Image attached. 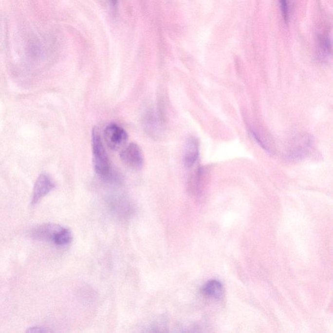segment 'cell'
Segmentation results:
<instances>
[{
  "label": "cell",
  "instance_id": "obj_2",
  "mask_svg": "<svg viewBox=\"0 0 333 333\" xmlns=\"http://www.w3.org/2000/svg\"><path fill=\"white\" fill-rule=\"evenodd\" d=\"M121 159L129 169L139 170L144 165V156L142 150L136 143H131L121 151Z\"/></svg>",
  "mask_w": 333,
  "mask_h": 333
},
{
  "label": "cell",
  "instance_id": "obj_1",
  "mask_svg": "<svg viewBox=\"0 0 333 333\" xmlns=\"http://www.w3.org/2000/svg\"><path fill=\"white\" fill-rule=\"evenodd\" d=\"M92 156L96 173L104 181H115V174L111 171L107 152L97 129L92 130Z\"/></svg>",
  "mask_w": 333,
  "mask_h": 333
},
{
  "label": "cell",
  "instance_id": "obj_8",
  "mask_svg": "<svg viewBox=\"0 0 333 333\" xmlns=\"http://www.w3.org/2000/svg\"><path fill=\"white\" fill-rule=\"evenodd\" d=\"M73 239V234L71 230L61 226L59 230L56 232L52 242L58 247H65L71 243Z\"/></svg>",
  "mask_w": 333,
  "mask_h": 333
},
{
  "label": "cell",
  "instance_id": "obj_9",
  "mask_svg": "<svg viewBox=\"0 0 333 333\" xmlns=\"http://www.w3.org/2000/svg\"><path fill=\"white\" fill-rule=\"evenodd\" d=\"M319 42V53L321 57L329 56L331 52V42L329 38L320 37Z\"/></svg>",
  "mask_w": 333,
  "mask_h": 333
},
{
  "label": "cell",
  "instance_id": "obj_4",
  "mask_svg": "<svg viewBox=\"0 0 333 333\" xmlns=\"http://www.w3.org/2000/svg\"><path fill=\"white\" fill-rule=\"evenodd\" d=\"M55 187L53 181L48 175H40L37 180L35 185L34 192H33L32 204H36L39 202L44 196Z\"/></svg>",
  "mask_w": 333,
  "mask_h": 333
},
{
  "label": "cell",
  "instance_id": "obj_6",
  "mask_svg": "<svg viewBox=\"0 0 333 333\" xmlns=\"http://www.w3.org/2000/svg\"><path fill=\"white\" fill-rule=\"evenodd\" d=\"M199 144L196 137H189L185 146L184 156V164L185 167L190 168L196 162L199 157Z\"/></svg>",
  "mask_w": 333,
  "mask_h": 333
},
{
  "label": "cell",
  "instance_id": "obj_5",
  "mask_svg": "<svg viewBox=\"0 0 333 333\" xmlns=\"http://www.w3.org/2000/svg\"><path fill=\"white\" fill-rule=\"evenodd\" d=\"M61 226L59 224L54 223L41 224L33 228L31 231V236L35 240L52 241L56 232Z\"/></svg>",
  "mask_w": 333,
  "mask_h": 333
},
{
  "label": "cell",
  "instance_id": "obj_10",
  "mask_svg": "<svg viewBox=\"0 0 333 333\" xmlns=\"http://www.w3.org/2000/svg\"><path fill=\"white\" fill-rule=\"evenodd\" d=\"M278 2L284 22L288 23L290 17L289 1L288 0H278Z\"/></svg>",
  "mask_w": 333,
  "mask_h": 333
},
{
  "label": "cell",
  "instance_id": "obj_3",
  "mask_svg": "<svg viewBox=\"0 0 333 333\" xmlns=\"http://www.w3.org/2000/svg\"><path fill=\"white\" fill-rule=\"evenodd\" d=\"M104 137L108 147L115 151L123 148L128 140L127 131L115 124H111L106 128Z\"/></svg>",
  "mask_w": 333,
  "mask_h": 333
},
{
  "label": "cell",
  "instance_id": "obj_11",
  "mask_svg": "<svg viewBox=\"0 0 333 333\" xmlns=\"http://www.w3.org/2000/svg\"><path fill=\"white\" fill-rule=\"evenodd\" d=\"M50 330L45 327H31L29 329L27 332L28 333H48L50 332Z\"/></svg>",
  "mask_w": 333,
  "mask_h": 333
},
{
  "label": "cell",
  "instance_id": "obj_13",
  "mask_svg": "<svg viewBox=\"0 0 333 333\" xmlns=\"http://www.w3.org/2000/svg\"><path fill=\"white\" fill-rule=\"evenodd\" d=\"M111 2V4L113 5V6H116V5H117L118 0H110Z\"/></svg>",
  "mask_w": 333,
  "mask_h": 333
},
{
  "label": "cell",
  "instance_id": "obj_7",
  "mask_svg": "<svg viewBox=\"0 0 333 333\" xmlns=\"http://www.w3.org/2000/svg\"><path fill=\"white\" fill-rule=\"evenodd\" d=\"M201 292L209 297L219 299L223 294V286L222 282L218 280H210L203 286Z\"/></svg>",
  "mask_w": 333,
  "mask_h": 333
},
{
  "label": "cell",
  "instance_id": "obj_12",
  "mask_svg": "<svg viewBox=\"0 0 333 333\" xmlns=\"http://www.w3.org/2000/svg\"><path fill=\"white\" fill-rule=\"evenodd\" d=\"M251 134H252L253 137H254V139H256L257 143H258L263 148L266 149V150H268V148H267L266 145H265L264 143H263L262 141H261L260 138H259L258 135L256 134V133H255L254 131L251 130Z\"/></svg>",
  "mask_w": 333,
  "mask_h": 333
}]
</instances>
